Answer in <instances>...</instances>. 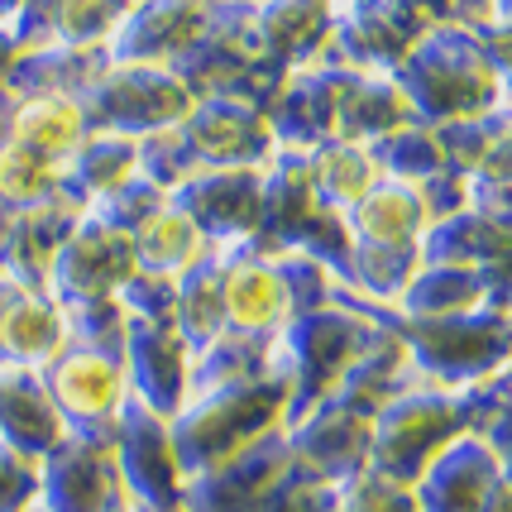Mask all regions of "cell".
<instances>
[{
	"label": "cell",
	"instance_id": "1",
	"mask_svg": "<svg viewBox=\"0 0 512 512\" xmlns=\"http://www.w3.org/2000/svg\"><path fill=\"white\" fill-rule=\"evenodd\" d=\"M335 302H350L364 316L388 321L407 345L422 383H431V388H450V393L484 388V383L503 379L512 359V312H503V307H474V312L455 316H393L350 297L345 288H335Z\"/></svg>",
	"mask_w": 512,
	"mask_h": 512
},
{
	"label": "cell",
	"instance_id": "2",
	"mask_svg": "<svg viewBox=\"0 0 512 512\" xmlns=\"http://www.w3.org/2000/svg\"><path fill=\"white\" fill-rule=\"evenodd\" d=\"M393 82L402 87L417 125H450V120H474V115L503 111V87L493 77L484 48L465 20L431 24L407 48Z\"/></svg>",
	"mask_w": 512,
	"mask_h": 512
},
{
	"label": "cell",
	"instance_id": "3",
	"mask_svg": "<svg viewBox=\"0 0 512 512\" xmlns=\"http://www.w3.org/2000/svg\"><path fill=\"white\" fill-rule=\"evenodd\" d=\"M273 154L278 139L259 106L235 96H201L182 125L139 139V173L168 192L197 168H264Z\"/></svg>",
	"mask_w": 512,
	"mask_h": 512
},
{
	"label": "cell",
	"instance_id": "4",
	"mask_svg": "<svg viewBox=\"0 0 512 512\" xmlns=\"http://www.w3.org/2000/svg\"><path fill=\"white\" fill-rule=\"evenodd\" d=\"M283 426H288V369L240 388L192 393L178 407V417H168V436L182 479H197Z\"/></svg>",
	"mask_w": 512,
	"mask_h": 512
},
{
	"label": "cell",
	"instance_id": "5",
	"mask_svg": "<svg viewBox=\"0 0 512 512\" xmlns=\"http://www.w3.org/2000/svg\"><path fill=\"white\" fill-rule=\"evenodd\" d=\"M489 393H493V383L465 388V393L417 383L412 393H402L398 402H388L379 417H374V431H369V469L412 489V484L422 479V469L431 465L455 436L479 431V417H484V407H489Z\"/></svg>",
	"mask_w": 512,
	"mask_h": 512
},
{
	"label": "cell",
	"instance_id": "6",
	"mask_svg": "<svg viewBox=\"0 0 512 512\" xmlns=\"http://www.w3.org/2000/svg\"><path fill=\"white\" fill-rule=\"evenodd\" d=\"M249 249L259 254H278V249H297L331 273L335 283L345 288V273H350V249H355V235H350V221L335 216L321 206L312 178H307V158L302 154H278L264 163V216H259V230Z\"/></svg>",
	"mask_w": 512,
	"mask_h": 512
},
{
	"label": "cell",
	"instance_id": "7",
	"mask_svg": "<svg viewBox=\"0 0 512 512\" xmlns=\"http://www.w3.org/2000/svg\"><path fill=\"white\" fill-rule=\"evenodd\" d=\"M374 331L379 321L350 302H326V307L292 316L278 335V355L288 369V426L331 398L345 369L359 359V350L374 340Z\"/></svg>",
	"mask_w": 512,
	"mask_h": 512
},
{
	"label": "cell",
	"instance_id": "8",
	"mask_svg": "<svg viewBox=\"0 0 512 512\" xmlns=\"http://www.w3.org/2000/svg\"><path fill=\"white\" fill-rule=\"evenodd\" d=\"M77 101L87 111L91 130L125 134V139H149L158 130H173L197 106L192 87L182 82L173 67L115 63V58H106L96 67V77L82 87Z\"/></svg>",
	"mask_w": 512,
	"mask_h": 512
},
{
	"label": "cell",
	"instance_id": "9",
	"mask_svg": "<svg viewBox=\"0 0 512 512\" xmlns=\"http://www.w3.org/2000/svg\"><path fill=\"white\" fill-rule=\"evenodd\" d=\"M48 398L63 417L67 436H91V441H115V422L130 402V379H125V355L91 350L67 340L58 355L39 369Z\"/></svg>",
	"mask_w": 512,
	"mask_h": 512
},
{
	"label": "cell",
	"instance_id": "10",
	"mask_svg": "<svg viewBox=\"0 0 512 512\" xmlns=\"http://www.w3.org/2000/svg\"><path fill=\"white\" fill-rule=\"evenodd\" d=\"M115 474L130 512H182V479L178 455H173V436H168V417L149 412L144 402H125L120 422H115Z\"/></svg>",
	"mask_w": 512,
	"mask_h": 512
},
{
	"label": "cell",
	"instance_id": "11",
	"mask_svg": "<svg viewBox=\"0 0 512 512\" xmlns=\"http://www.w3.org/2000/svg\"><path fill=\"white\" fill-rule=\"evenodd\" d=\"M139 264H134V245L125 230L106 225L101 216L82 211V221L72 225L63 240L58 259L48 268V297L58 307H82V302H111L120 288L130 283Z\"/></svg>",
	"mask_w": 512,
	"mask_h": 512
},
{
	"label": "cell",
	"instance_id": "12",
	"mask_svg": "<svg viewBox=\"0 0 512 512\" xmlns=\"http://www.w3.org/2000/svg\"><path fill=\"white\" fill-rule=\"evenodd\" d=\"M168 201L197 225L206 245H249L264 216V168H197L168 187Z\"/></svg>",
	"mask_w": 512,
	"mask_h": 512
},
{
	"label": "cell",
	"instance_id": "13",
	"mask_svg": "<svg viewBox=\"0 0 512 512\" xmlns=\"http://www.w3.org/2000/svg\"><path fill=\"white\" fill-rule=\"evenodd\" d=\"M259 67V39H254V5L249 0H221L211 24L197 34V44L182 53L173 72L192 87V96H235L240 82Z\"/></svg>",
	"mask_w": 512,
	"mask_h": 512
},
{
	"label": "cell",
	"instance_id": "14",
	"mask_svg": "<svg viewBox=\"0 0 512 512\" xmlns=\"http://www.w3.org/2000/svg\"><path fill=\"white\" fill-rule=\"evenodd\" d=\"M417 34L422 24L393 0H331V39L321 53L359 72H398Z\"/></svg>",
	"mask_w": 512,
	"mask_h": 512
},
{
	"label": "cell",
	"instance_id": "15",
	"mask_svg": "<svg viewBox=\"0 0 512 512\" xmlns=\"http://www.w3.org/2000/svg\"><path fill=\"white\" fill-rule=\"evenodd\" d=\"M39 503L48 512H115L125 503L111 441L63 436L39 460Z\"/></svg>",
	"mask_w": 512,
	"mask_h": 512
},
{
	"label": "cell",
	"instance_id": "16",
	"mask_svg": "<svg viewBox=\"0 0 512 512\" xmlns=\"http://www.w3.org/2000/svg\"><path fill=\"white\" fill-rule=\"evenodd\" d=\"M221 302H225V331L254 335V340H278L283 326L297 316V302H292L283 268L249 245L225 249Z\"/></svg>",
	"mask_w": 512,
	"mask_h": 512
},
{
	"label": "cell",
	"instance_id": "17",
	"mask_svg": "<svg viewBox=\"0 0 512 512\" xmlns=\"http://www.w3.org/2000/svg\"><path fill=\"white\" fill-rule=\"evenodd\" d=\"M288 469H292L288 436L273 431L264 441H254L249 450L221 460L216 469L187 479L182 512H259L264 498L278 489V479H283Z\"/></svg>",
	"mask_w": 512,
	"mask_h": 512
},
{
	"label": "cell",
	"instance_id": "18",
	"mask_svg": "<svg viewBox=\"0 0 512 512\" xmlns=\"http://www.w3.org/2000/svg\"><path fill=\"white\" fill-rule=\"evenodd\" d=\"M125 379L130 398L158 417H178L192 379V350L173 321H134L125 326Z\"/></svg>",
	"mask_w": 512,
	"mask_h": 512
},
{
	"label": "cell",
	"instance_id": "19",
	"mask_svg": "<svg viewBox=\"0 0 512 512\" xmlns=\"http://www.w3.org/2000/svg\"><path fill=\"white\" fill-rule=\"evenodd\" d=\"M369 431L374 422L355 417L350 407L340 402H321L307 417H297L292 426H283L292 450V465H302L316 479H331V484H345L369 469Z\"/></svg>",
	"mask_w": 512,
	"mask_h": 512
},
{
	"label": "cell",
	"instance_id": "20",
	"mask_svg": "<svg viewBox=\"0 0 512 512\" xmlns=\"http://www.w3.org/2000/svg\"><path fill=\"white\" fill-rule=\"evenodd\" d=\"M221 0H149L130 10L120 29L111 34L106 44V58L115 63H158V67H173L197 44V34L211 24Z\"/></svg>",
	"mask_w": 512,
	"mask_h": 512
},
{
	"label": "cell",
	"instance_id": "21",
	"mask_svg": "<svg viewBox=\"0 0 512 512\" xmlns=\"http://www.w3.org/2000/svg\"><path fill=\"white\" fill-rule=\"evenodd\" d=\"M67 345L63 307L24 278H0V364L10 369H44Z\"/></svg>",
	"mask_w": 512,
	"mask_h": 512
},
{
	"label": "cell",
	"instance_id": "22",
	"mask_svg": "<svg viewBox=\"0 0 512 512\" xmlns=\"http://www.w3.org/2000/svg\"><path fill=\"white\" fill-rule=\"evenodd\" d=\"M498 474H503V465H498V455L489 450V441L479 431H465L412 484L417 512H479L489 489L498 484Z\"/></svg>",
	"mask_w": 512,
	"mask_h": 512
},
{
	"label": "cell",
	"instance_id": "23",
	"mask_svg": "<svg viewBox=\"0 0 512 512\" xmlns=\"http://www.w3.org/2000/svg\"><path fill=\"white\" fill-rule=\"evenodd\" d=\"M82 201H72L67 192H53L39 206H24L10 216V225L0 230V268L10 278H24L34 288L48 283V268L58 259L63 240L72 235V225L82 221Z\"/></svg>",
	"mask_w": 512,
	"mask_h": 512
},
{
	"label": "cell",
	"instance_id": "24",
	"mask_svg": "<svg viewBox=\"0 0 512 512\" xmlns=\"http://www.w3.org/2000/svg\"><path fill=\"white\" fill-rule=\"evenodd\" d=\"M417 383H422V374H417V364L407 355V345L398 340V331H393L388 321H379L374 340L359 350V359L345 369V379L335 383L331 402L350 407L364 422H374L388 402H398L402 393H412Z\"/></svg>",
	"mask_w": 512,
	"mask_h": 512
},
{
	"label": "cell",
	"instance_id": "25",
	"mask_svg": "<svg viewBox=\"0 0 512 512\" xmlns=\"http://www.w3.org/2000/svg\"><path fill=\"white\" fill-rule=\"evenodd\" d=\"M417 125V115L407 106L402 87L393 82V72H359L345 67L340 72V101H335V139H350L374 149L388 134Z\"/></svg>",
	"mask_w": 512,
	"mask_h": 512
},
{
	"label": "cell",
	"instance_id": "26",
	"mask_svg": "<svg viewBox=\"0 0 512 512\" xmlns=\"http://www.w3.org/2000/svg\"><path fill=\"white\" fill-rule=\"evenodd\" d=\"M254 39L268 67H307L331 39V0H254Z\"/></svg>",
	"mask_w": 512,
	"mask_h": 512
},
{
	"label": "cell",
	"instance_id": "27",
	"mask_svg": "<svg viewBox=\"0 0 512 512\" xmlns=\"http://www.w3.org/2000/svg\"><path fill=\"white\" fill-rule=\"evenodd\" d=\"M67 436L58 407L48 398L39 369H10L0 364V441L29 460H44Z\"/></svg>",
	"mask_w": 512,
	"mask_h": 512
},
{
	"label": "cell",
	"instance_id": "28",
	"mask_svg": "<svg viewBox=\"0 0 512 512\" xmlns=\"http://www.w3.org/2000/svg\"><path fill=\"white\" fill-rule=\"evenodd\" d=\"M87 134H91V125H87V111H82L77 96H63V91H34V96H15L5 139L63 168L67 158L82 149Z\"/></svg>",
	"mask_w": 512,
	"mask_h": 512
},
{
	"label": "cell",
	"instance_id": "29",
	"mask_svg": "<svg viewBox=\"0 0 512 512\" xmlns=\"http://www.w3.org/2000/svg\"><path fill=\"white\" fill-rule=\"evenodd\" d=\"M134 178H139V139H125V134L91 130L82 149L63 163V192L82 206L106 201Z\"/></svg>",
	"mask_w": 512,
	"mask_h": 512
},
{
	"label": "cell",
	"instance_id": "30",
	"mask_svg": "<svg viewBox=\"0 0 512 512\" xmlns=\"http://www.w3.org/2000/svg\"><path fill=\"white\" fill-rule=\"evenodd\" d=\"M302 158H307V178H312L321 206L335 211V216H350L359 201L383 182L379 163H374V149L350 144V139H326V144L307 149Z\"/></svg>",
	"mask_w": 512,
	"mask_h": 512
},
{
	"label": "cell",
	"instance_id": "31",
	"mask_svg": "<svg viewBox=\"0 0 512 512\" xmlns=\"http://www.w3.org/2000/svg\"><path fill=\"white\" fill-rule=\"evenodd\" d=\"M283 369L278 340H254V335H216L206 350L192 355V379H187V398L192 393H211V388H240V383H259Z\"/></svg>",
	"mask_w": 512,
	"mask_h": 512
},
{
	"label": "cell",
	"instance_id": "32",
	"mask_svg": "<svg viewBox=\"0 0 512 512\" xmlns=\"http://www.w3.org/2000/svg\"><path fill=\"white\" fill-rule=\"evenodd\" d=\"M106 63L101 48H63V44H29L15 53V63L5 72L0 87L10 96H34V91H63V96H82L96 67Z\"/></svg>",
	"mask_w": 512,
	"mask_h": 512
},
{
	"label": "cell",
	"instance_id": "33",
	"mask_svg": "<svg viewBox=\"0 0 512 512\" xmlns=\"http://www.w3.org/2000/svg\"><path fill=\"white\" fill-rule=\"evenodd\" d=\"M345 221H350V235L359 245H422V235L431 230V216H426L417 187L388 178L359 201Z\"/></svg>",
	"mask_w": 512,
	"mask_h": 512
},
{
	"label": "cell",
	"instance_id": "34",
	"mask_svg": "<svg viewBox=\"0 0 512 512\" xmlns=\"http://www.w3.org/2000/svg\"><path fill=\"white\" fill-rule=\"evenodd\" d=\"M221 273H225V249H206L197 264L178 273V292H173V326L187 340V350L197 355L216 335H225V302H221Z\"/></svg>",
	"mask_w": 512,
	"mask_h": 512
},
{
	"label": "cell",
	"instance_id": "35",
	"mask_svg": "<svg viewBox=\"0 0 512 512\" xmlns=\"http://www.w3.org/2000/svg\"><path fill=\"white\" fill-rule=\"evenodd\" d=\"M474 307H489V278L479 268L422 264L398 297L393 316H455L474 312Z\"/></svg>",
	"mask_w": 512,
	"mask_h": 512
},
{
	"label": "cell",
	"instance_id": "36",
	"mask_svg": "<svg viewBox=\"0 0 512 512\" xmlns=\"http://www.w3.org/2000/svg\"><path fill=\"white\" fill-rule=\"evenodd\" d=\"M130 245H134V264H139V273H158V278H178V273H187V268L211 249L206 240H201V230L182 216L173 201H163L154 216L134 230Z\"/></svg>",
	"mask_w": 512,
	"mask_h": 512
},
{
	"label": "cell",
	"instance_id": "37",
	"mask_svg": "<svg viewBox=\"0 0 512 512\" xmlns=\"http://www.w3.org/2000/svg\"><path fill=\"white\" fill-rule=\"evenodd\" d=\"M374 163L388 182H407V187H422L431 173L446 168L441 154V139L431 125H407V130L388 134L383 144H374Z\"/></svg>",
	"mask_w": 512,
	"mask_h": 512
},
{
	"label": "cell",
	"instance_id": "38",
	"mask_svg": "<svg viewBox=\"0 0 512 512\" xmlns=\"http://www.w3.org/2000/svg\"><path fill=\"white\" fill-rule=\"evenodd\" d=\"M53 192H63V168L5 139L0 144V206L24 211V206L48 201Z\"/></svg>",
	"mask_w": 512,
	"mask_h": 512
},
{
	"label": "cell",
	"instance_id": "39",
	"mask_svg": "<svg viewBox=\"0 0 512 512\" xmlns=\"http://www.w3.org/2000/svg\"><path fill=\"white\" fill-rule=\"evenodd\" d=\"M436 139H441V154H446V168L455 173H474V163L489 154V144L508 130V106L493 115H474V120H450V125H431Z\"/></svg>",
	"mask_w": 512,
	"mask_h": 512
},
{
	"label": "cell",
	"instance_id": "40",
	"mask_svg": "<svg viewBox=\"0 0 512 512\" xmlns=\"http://www.w3.org/2000/svg\"><path fill=\"white\" fill-rule=\"evenodd\" d=\"M63 321H67V340L91 345V350L125 355V326H130V316H125V307H120V297H111V302H82V307H63Z\"/></svg>",
	"mask_w": 512,
	"mask_h": 512
},
{
	"label": "cell",
	"instance_id": "41",
	"mask_svg": "<svg viewBox=\"0 0 512 512\" xmlns=\"http://www.w3.org/2000/svg\"><path fill=\"white\" fill-rule=\"evenodd\" d=\"M335 508H340V484L316 479V474H307L302 465H292L288 474L278 479V489L264 498L259 512H335Z\"/></svg>",
	"mask_w": 512,
	"mask_h": 512
},
{
	"label": "cell",
	"instance_id": "42",
	"mask_svg": "<svg viewBox=\"0 0 512 512\" xmlns=\"http://www.w3.org/2000/svg\"><path fill=\"white\" fill-rule=\"evenodd\" d=\"M163 201H168V192H163L158 182H149L144 173H139L134 182H125L120 192H111L106 201H96V206H87V211H91V216H101L106 225H115V230L134 235V230L149 221V216H154Z\"/></svg>",
	"mask_w": 512,
	"mask_h": 512
},
{
	"label": "cell",
	"instance_id": "43",
	"mask_svg": "<svg viewBox=\"0 0 512 512\" xmlns=\"http://www.w3.org/2000/svg\"><path fill=\"white\" fill-rule=\"evenodd\" d=\"M335 512H417V493L407 484H393L374 469L340 484V508Z\"/></svg>",
	"mask_w": 512,
	"mask_h": 512
},
{
	"label": "cell",
	"instance_id": "44",
	"mask_svg": "<svg viewBox=\"0 0 512 512\" xmlns=\"http://www.w3.org/2000/svg\"><path fill=\"white\" fill-rule=\"evenodd\" d=\"M173 292L178 278H158V273H134L120 288V307L134 321H173Z\"/></svg>",
	"mask_w": 512,
	"mask_h": 512
},
{
	"label": "cell",
	"instance_id": "45",
	"mask_svg": "<svg viewBox=\"0 0 512 512\" xmlns=\"http://www.w3.org/2000/svg\"><path fill=\"white\" fill-rule=\"evenodd\" d=\"M39 503V460L0 441V512H24Z\"/></svg>",
	"mask_w": 512,
	"mask_h": 512
},
{
	"label": "cell",
	"instance_id": "46",
	"mask_svg": "<svg viewBox=\"0 0 512 512\" xmlns=\"http://www.w3.org/2000/svg\"><path fill=\"white\" fill-rule=\"evenodd\" d=\"M479 436L489 441V450L498 455V465L512 474V383L493 379L489 407H484V417H479Z\"/></svg>",
	"mask_w": 512,
	"mask_h": 512
},
{
	"label": "cell",
	"instance_id": "47",
	"mask_svg": "<svg viewBox=\"0 0 512 512\" xmlns=\"http://www.w3.org/2000/svg\"><path fill=\"white\" fill-rule=\"evenodd\" d=\"M417 197H422L431 221H446V216H455V211H469V173L441 168V173H431V178L417 187Z\"/></svg>",
	"mask_w": 512,
	"mask_h": 512
},
{
	"label": "cell",
	"instance_id": "48",
	"mask_svg": "<svg viewBox=\"0 0 512 512\" xmlns=\"http://www.w3.org/2000/svg\"><path fill=\"white\" fill-rule=\"evenodd\" d=\"M474 29V39L484 48V58H489L493 77H498V87H503V101L512 106V24L503 20H479L469 24Z\"/></svg>",
	"mask_w": 512,
	"mask_h": 512
},
{
	"label": "cell",
	"instance_id": "49",
	"mask_svg": "<svg viewBox=\"0 0 512 512\" xmlns=\"http://www.w3.org/2000/svg\"><path fill=\"white\" fill-rule=\"evenodd\" d=\"M474 182H512V125L489 144V154L474 163Z\"/></svg>",
	"mask_w": 512,
	"mask_h": 512
},
{
	"label": "cell",
	"instance_id": "50",
	"mask_svg": "<svg viewBox=\"0 0 512 512\" xmlns=\"http://www.w3.org/2000/svg\"><path fill=\"white\" fill-rule=\"evenodd\" d=\"M402 15H412V20L422 24V29H431V24H446L455 20V10H450V0H393Z\"/></svg>",
	"mask_w": 512,
	"mask_h": 512
},
{
	"label": "cell",
	"instance_id": "51",
	"mask_svg": "<svg viewBox=\"0 0 512 512\" xmlns=\"http://www.w3.org/2000/svg\"><path fill=\"white\" fill-rule=\"evenodd\" d=\"M479 512H512V474L508 469L498 474V484L489 489V498H484V508Z\"/></svg>",
	"mask_w": 512,
	"mask_h": 512
},
{
	"label": "cell",
	"instance_id": "52",
	"mask_svg": "<svg viewBox=\"0 0 512 512\" xmlns=\"http://www.w3.org/2000/svg\"><path fill=\"white\" fill-rule=\"evenodd\" d=\"M450 10H455V20L465 24H479L493 15V0H450Z\"/></svg>",
	"mask_w": 512,
	"mask_h": 512
},
{
	"label": "cell",
	"instance_id": "53",
	"mask_svg": "<svg viewBox=\"0 0 512 512\" xmlns=\"http://www.w3.org/2000/svg\"><path fill=\"white\" fill-rule=\"evenodd\" d=\"M29 5H34V0H0V29H10V34H20L24 15H29Z\"/></svg>",
	"mask_w": 512,
	"mask_h": 512
},
{
	"label": "cell",
	"instance_id": "54",
	"mask_svg": "<svg viewBox=\"0 0 512 512\" xmlns=\"http://www.w3.org/2000/svg\"><path fill=\"white\" fill-rule=\"evenodd\" d=\"M15 53H20L15 34H10V29H0V82H5V72H10V63H15Z\"/></svg>",
	"mask_w": 512,
	"mask_h": 512
},
{
	"label": "cell",
	"instance_id": "55",
	"mask_svg": "<svg viewBox=\"0 0 512 512\" xmlns=\"http://www.w3.org/2000/svg\"><path fill=\"white\" fill-rule=\"evenodd\" d=\"M10 106H15V96L0 87V144H5V130H10Z\"/></svg>",
	"mask_w": 512,
	"mask_h": 512
},
{
	"label": "cell",
	"instance_id": "56",
	"mask_svg": "<svg viewBox=\"0 0 512 512\" xmlns=\"http://www.w3.org/2000/svg\"><path fill=\"white\" fill-rule=\"evenodd\" d=\"M489 20L512 24V0H493V15H489Z\"/></svg>",
	"mask_w": 512,
	"mask_h": 512
},
{
	"label": "cell",
	"instance_id": "57",
	"mask_svg": "<svg viewBox=\"0 0 512 512\" xmlns=\"http://www.w3.org/2000/svg\"><path fill=\"white\" fill-rule=\"evenodd\" d=\"M139 5H149V0H120V10L130 15V10H139Z\"/></svg>",
	"mask_w": 512,
	"mask_h": 512
},
{
	"label": "cell",
	"instance_id": "58",
	"mask_svg": "<svg viewBox=\"0 0 512 512\" xmlns=\"http://www.w3.org/2000/svg\"><path fill=\"white\" fill-rule=\"evenodd\" d=\"M503 383H512V359H508V369H503Z\"/></svg>",
	"mask_w": 512,
	"mask_h": 512
},
{
	"label": "cell",
	"instance_id": "59",
	"mask_svg": "<svg viewBox=\"0 0 512 512\" xmlns=\"http://www.w3.org/2000/svg\"><path fill=\"white\" fill-rule=\"evenodd\" d=\"M24 512H48V508H44V503H34V508H24Z\"/></svg>",
	"mask_w": 512,
	"mask_h": 512
},
{
	"label": "cell",
	"instance_id": "60",
	"mask_svg": "<svg viewBox=\"0 0 512 512\" xmlns=\"http://www.w3.org/2000/svg\"><path fill=\"white\" fill-rule=\"evenodd\" d=\"M115 512H130V503H120V508H115Z\"/></svg>",
	"mask_w": 512,
	"mask_h": 512
},
{
	"label": "cell",
	"instance_id": "61",
	"mask_svg": "<svg viewBox=\"0 0 512 512\" xmlns=\"http://www.w3.org/2000/svg\"><path fill=\"white\" fill-rule=\"evenodd\" d=\"M508 125H512V106H508Z\"/></svg>",
	"mask_w": 512,
	"mask_h": 512
},
{
	"label": "cell",
	"instance_id": "62",
	"mask_svg": "<svg viewBox=\"0 0 512 512\" xmlns=\"http://www.w3.org/2000/svg\"><path fill=\"white\" fill-rule=\"evenodd\" d=\"M0 278H5V268H0Z\"/></svg>",
	"mask_w": 512,
	"mask_h": 512
},
{
	"label": "cell",
	"instance_id": "63",
	"mask_svg": "<svg viewBox=\"0 0 512 512\" xmlns=\"http://www.w3.org/2000/svg\"><path fill=\"white\" fill-rule=\"evenodd\" d=\"M249 5H254V0H249Z\"/></svg>",
	"mask_w": 512,
	"mask_h": 512
}]
</instances>
